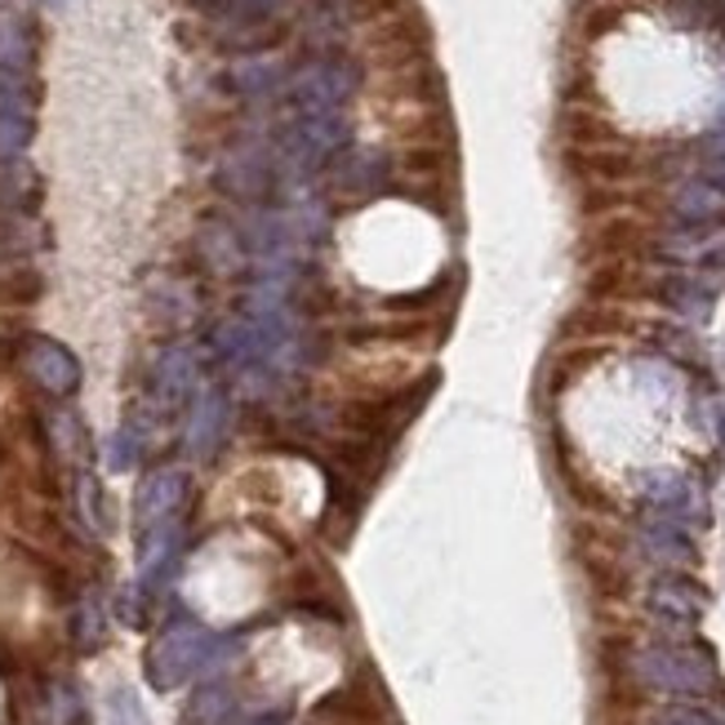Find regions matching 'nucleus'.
Listing matches in <instances>:
<instances>
[{"label":"nucleus","mask_w":725,"mask_h":725,"mask_svg":"<svg viewBox=\"0 0 725 725\" xmlns=\"http://www.w3.org/2000/svg\"><path fill=\"white\" fill-rule=\"evenodd\" d=\"M641 677L663 685V690H681V694H694V690H707L712 685V668L703 659H690V654H677V650H650L637 659Z\"/></svg>","instance_id":"obj_1"},{"label":"nucleus","mask_w":725,"mask_h":725,"mask_svg":"<svg viewBox=\"0 0 725 725\" xmlns=\"http://www.w3.org/2000/svg\"><path fill=\"white\" fill-rule=\"evenodd\" d=\"M654 610H663L672 619H694L703 610V592L690 587V583H663L654 592Z\"/></svg>","instance_id":"obj_2"},{"label":"nucleus","mask_w":725,"mask_h":725,"mask_svg":"<svg viewBox=\"0 0 725 725\" xmlns=\"http://www.w3.org/2000/svg\"><path fill=\"white\" fill-rule=\"evenodd\" d=\"M654 725H721L712 712H699V707H668Z\"/></svg>","instance_id":"obj_3"}]
</instances>
